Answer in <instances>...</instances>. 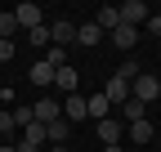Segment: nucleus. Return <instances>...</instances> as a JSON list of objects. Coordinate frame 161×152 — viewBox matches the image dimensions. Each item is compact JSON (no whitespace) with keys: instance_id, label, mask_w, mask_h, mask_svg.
I'll return each mask as SVG.
<instances>
[{"instance_id":"obj_1","label":"nucleus","mask_w":161,"mask_h":152,"mask_svg":"<svg viewBox=\"0 0 161 152\" xmlns=\"http://www.w3.org/2000/svg\"><path fill=\"white\" fill-rule=\"evenodd\" d=\"M130 99H139L143 107H148V103H157V99H161V81H157L152 72H139L134 81H130Z\"/></svg>"},{"instance_id":"obj_2","label":"nucleus","mask_w":161,"mask_h":152,"mask_svg":"<svg viewBox=\"0 0 161 152\" xmlns=\"http://www.w3.org/2000/svg\"><path fill=\"white\" fill-rule=\"evenodd\" d=\"M45 27H49V45H58V49L76 45V23L72 18H54V23H45Z\"/></svg>"},{"instance_id":"obj_3","label":"nucleus","mask_w":161,"mask_h":152,"mask_svg":"<svg viewBox=\"0 0 161 152\" xmlns=\"http://www.w3.org/2000/svg\"><path fill=\"white\" fill-rule=\"evenodd\" d=\"M116 14H121V23H125V27H143L152 9L143 5V0H125V5H116Z\"/></svg>"},{"instance_id":"obj_4","label":"nucleus","mask_w":161,"mask_h":152,"mask_svg":"<svg viewBox=\"0 0 161 152\" xmlns=\"http://www.w3.org/2000/svg\"><path fill=\"white\" fill-rule=\"evenodd\" d=\"M14 18H18V27H23V31L45 27V9H40V5H31V0H27V5H18V9H14Z\"/></svg>"},{"instance_id":"obj_5","label":"nucleus","mask_w":161,"mask_h":152,"mask_svg":"<svg viewBox=\"0 0 161 152\" xmlns=\"http://www.w3.org/2000/svg\"><path fill=\"white\" fill-rule=\"evenodd\" d=\"M58 117H63L58 99H36V103H31V121H36V125H49V121H58Z\"/></svg>"},{"instance_id":"obj_6","label":"nucleus","mask_w":161,"mask_h":152,"mask_svg":"<svg viewBox=\"0 0 161 152\" xmlns=\"http://www.w3.org/2000/svg\"><path fill=\"white\" fill-rule=\"evenodd\" d=\"M103 99H108L112 107H121V103L130 99V81H121V76L112 72V76H108V85H103Z\"/></svg>"},{"instance_id":"obj_7","label":"nucleus","mask_w":161,"mask_h":152,"mask_svg":"<svg viewBox=\"0 0 161 152\" xmlns=\"http://www.w3.org/2000/svg\"><path fill=\"white\" fill-rule=\"evenodd\" d=\"M54 85L63 90V94H76V85H80V72H76L72 63H63V67L54 72Z\"/></svg>"},{"instance_id":"obj_8","label":"nucleus","mask_w":161,"mask_h":152,"mask_svg":"<svg viewBox=\"0 0 161 152\" xmlns=\"http://www.w3.org/2000/svg\"><path fill=\"white\" fill-rule=\"evenodd\" d=\"M67 134H72V125H67L63 117L45 125V143H49V148H63V143H67Z\"/></svg>"},{"instance_id":"obj_9","label":"nucleus","mask_w":161,"mask_h":152,"mask_svg":"<svg viewBox=\"0 0 161 152\" xmlns=\"http://www.w3.org/2000/svg\"><path fill=\"white\" fill-rule=\"evenodd\" d=\"M121 139H125V125H121V121H98V143H121Z\"/></svg>"},{"instance_id":"obj_10","label":"nucleus","mask_w":161,"mask_h":152,"mask_svg":"<svg viewBox=\"0 0 161 152\" xmlns=\"http://www.w3.org/2000/svg\"><path fill=\"white\" fill-rule=\"evenodd\" d=\"M90 112H85V99H80V94H67V103H63V121L72 125V121H85Z\"/></svg>"},{"instance_id":"obj_11","label":"nucleus","mask_w":161,"mask_h":152,"mask_svg":"<svg viewBox=\"0 0 161 152\" xmlns=\"http://www.w3.org/2000/svg\"><path fill=\"white\" fill-rule=\"evenodd\" d=\"M125 134H130V143H134V148H143V143H152L157 130H152V121H134V125H125Z\"/></svg>"},{"instance_id":"obj_12","label":"nucleus","mask_w":161,"mask_h":152,"mask_svg":"<svg viewBox=\"0 0 161 152\" xmlns=\"http://www.w3.org/2000/svg\"><path fill=\"white\" fill-rule=\"evenodd\" d=\"M108 36H112L116 49H134V45H139V27H125V23H121L116 31H108Z\"/></svg>"},{"instance_id":"obj_13","label":"nucleus","mask_w":161,"mask_h":152,"mask_svg":"<svg viewBox=\"0 0 161 152\" xmlns=\"http://www.w3.org/2000/svg\"><path fill=\"white\" fill-rule=\"evenodd\" d=\"M85 112H90L94 121H108V112H112V103L103 99V90H98V94H90V99H85Z\"/></svg>"},{"instance_id":"obj_14","label":"nucleus","mask_w":161,"mask_h":152,"mask_svg":"<svg viewBox=\"0 0 161 152\" xmlns=\"http://www.w3.org/2000/svg\"><path fill=\"white\" fill-rule=\"evenodd\" d=\"M121 121H125V125H134V121H148V107L139 103V99H125V103H121Z\"/></svg>"},{"instance_id":"obj_15","label":"nucleus","mask_w":161,"mask_h":152,"mask_svg":"<svg viewBox=\"0 0 161 152\" xmlns=\"http://www.w3.org/2000/svg\"><path fill=\"white\" fill-rule=\"evenodd\" d=\"M98 41H103V31H98L94 23H76V45H85V49H94Z\"/></svg>"},{"instance_id":"obj_16","label":"nucleus","mask_w":161,"mask_h":152,"mask_svg":"<svg viewBox=\"0 0 161 152\" xmlns=\"http://www.w3.org/2000/svg\"><path fill=\"white\" fill-rule=\"evenodd\" d=\"M54 72H58V67H49L45 58H40V63L31 67V85H54Z\"/></svg>"},{"instance_id":"obj_17","label":"nucleus","mask_w":161,"mask_h":152,"mask_svg":"<svg viewBox=\"0 0 161 152\" xmlns=\"http://www.w3.org/2000/svg\"><path fill=\"white\" fill-rule=\"evenodd\" d=\"M14 31H18V18L14 14H0V41H14Z\"/></svg>"},{"instance_id":"obj_18","label":"nucleus","mask_w":161,"mask_h":152,"mask_svg":"<svg viewBox=\"0 0 161 152\" xmlns=\"http://www.w3.org/2000/svg\"><path fill=\"white\" fill-rule=\"evenodd\" d=\"M14 130H18L14 112H9V107H0V139H5V134H14Z\"/></svg>"},{"instance_id":"obj_19","label":"nucleus","mask_w":161,"mask_h":152,"mask_svg":"<svg viewBox=\"0 0 161 152\" xmlns=\"http://www.w3.org/2000/svg\"><path fill=\"white\" fill-rule=\"evenodd\" d=\"M27 41H31L36 49H45V45H49V27H31V31H27Z\"/></svg>"},{"instance_id":"obj_20","label":"nucleus","mask_w":161,"mask_h":152,"mask_svg":"<svg viewBox=\"0 0 161 152\" xmlns=\"http://www.w3.org/2000/svg\"><path fill=\"white\" fill-rule=\"evenodd\" d=\"M63 54H67V49H58V45H54V49H45V63H49V67H63V63H67Z\"/></svg>"},{"instance_id":"obj_21","label":"nucleus","mask_w":161,"mask_h":152,"mask_svg":"<svg viewBox=\"0 0 161 152\" xmlns=\"http://www.w3.org/2000/svg\"><path fill=\"white\" fill-rule=\"evenodd\" d=\"M116 76H121V81H134V76H139V63H134V58H125V63H121V72H116Z\"/></svg>"},{"instance_id":"obj_22","label":"nucleus","mask_w":161,"mask_h":152,"mask_svg":"<svg viewBox=\"0 0 161 152\" xmlns=\"http://www.w3.org/2000/svg\"><path fill=\"white\" fill-rule=\"evenodd\" d=\"M14 121H18V130H23V125L31 121V103H23V107H14Z\"/></svg>"},{"instance_id":"obj_23","label":"nucleus","mask_w":161,"mask_h":152,"mask_svg":"<svg viewBox=\"0 0 161 152\" xmlns=\"http://www.w3.org/2000/svg\"><path fill=\"white\" fill-rule=\"evenodd\" d=\"M148 36H161V14H148V23H143Z\"/></svg>"},{"instance_id":"obj_24","label":"nucleus","mask_w":161,"mask_h":152,"mask_svg":"<svg viewBox=\"0 0 161 152\" xmlns=\"http://www.w3.org/2000/svg\"><path fill=\"white\" fill-rule=\"evenodd\" d=\"M14 54H18V45H14V41H0V63H9Z\"/></svg>"},{"instance_id":"obj_25","label":"nucleus","mask_w":161,"mask_h":152,"mask_svg":"<svg viewBox=\"0 0 161 152\" xmlns=\"http://www.w3.org/2000/svg\"><path fill=\"white\" fill-rule=\"evenodd\" d=\"M103 152H125V148H121V143H108V148H103Z\"/></svg>"},{"instance_id":"obj_26","label":"nucleus","mask_w":161,"mask_h":152,"mask_svg":"<svg viewBox=\"0 0 161 152\" xmlns=\"http://www.w3.org/2000/svg\"><path fill=\"white\" fill-rule=\"evenodd\" d=\"M0 152H18V148H14V143H0Z\"/></svg>"},{"instance_id":"obj_27","label":"nucleus","mask_w":161,"mask_h":152,"mask_svg":"<svg viewBox=\"0 0 161 152\" xmlns=\"http://www.w3.org/2000/svg\"><path fill=\"white\" fill-rule=\"evenodd\" d=\"M49 152H67V148H49Z\"/></svg>"}]
</instances>
